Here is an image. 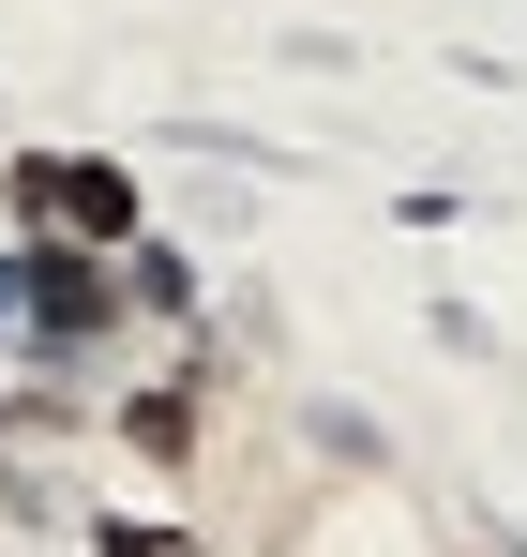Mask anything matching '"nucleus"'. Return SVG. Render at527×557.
Instances as JSON below:
<instances>
[{
	"instance_id": "obj_1",
	"label": "nucleus",
	"mask_w": 527,
	"mask_h": 557,
	"mask_svg": "<svg viewBox=\"0 0 527 557\" xmlns=\"http://www.w3.org/2000/svg\"><path fill=\"white\" fill-rule=\"evenodd\" d=\"M0 196H15V226H30V242L136 257V182H121V166H90V151H15V166H0Z\"/></svg>"
},
{
	"instance_id": "obj_2",
	"label": "nucleus",
	"mask_w": 527,
	"mask_h": 557,
	"mask_svg": "<svg viewBox=\"0 0 527 557\" xmlns=\"http://www.w3.org/2000/svg\"><path fill=\"white\" fill-rule=\"evenodd\" d=\"M121 317V257H76V242H30L15 257V332L30 347H90Z\"/></svg>"
},
{
	"instance_id": "obj_3",
	"label": "nucleus",
	"mask_w": 527,
	"mask_h": 557,
	"mask_svg": "<svg viewBox=\"0 0 527 557\" xmlns=\"http://www.w3.org/2000/svg\"><path fill=\"white\" fill-rule=\"evenodd\" d=\"M106 437H121L136 467H196V376H151V392H136Z\"/></svg>"
},
{
	"instance_id": "obj_4",
	"label": "nucleus",
	"mask_w": 527,
	"mask_h": 557,
	"mask_svg": "<svg viewBox=\"0 0 527 557\" xmlns=\"http://www.w3.org/2000/svg\"><path fill=\"white\" fill-rule=\"evenodd\" d=\"M46 437H76L61 392H0V453H46Z\"/></svg>"
},
{
	"instance_id": "obj_5",
	"label": "nucleus",
	"mask_w": 527,
	"mask_h": 557,
	"mask_svg": "<svg viewBox=\"0 0 527 557\" xmlns=\"http://www.w3.org/2000/svg\"><path fill=\"white\" fill-rule=\"evenodd\" d=\"M0 332H15V257H0Z\"/></svg>"
}]
</instances>
